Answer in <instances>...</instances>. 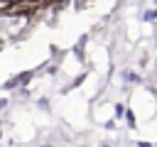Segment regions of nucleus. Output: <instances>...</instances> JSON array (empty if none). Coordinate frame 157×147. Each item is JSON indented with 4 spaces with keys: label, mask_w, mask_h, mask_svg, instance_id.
<instances>
[{
    "label": "nucleus",
    "mask_w": 157,
    "mask_h": 147,
    "mask_svg": "<svg viewBox=\"0 0 157 147\" xmlns=\"http://www.w3.org/2000/svg\"><path fill=\"white\" fill-rule=\"evenodd\" d=\"M155 17H157V10H150V12L145 15V20H155Z\"/></svg>",
    "instance_id": "obj_1"
},
{
    "label": "nucleus",
    "mask_w": 157,
    "mask_h": 147,
    "mask_svg": "<svg viewBox=\"0 0 157 147\" xmlns=\"http://www.w3.org/2000/svg\"><path fill=\"white\" fill-rule=\"evenodd\" d=\"M155 42H157V27H155Z\"/></svg>",
    "instance_id": "obj_3"
},
{
    "label": "nucleus",
    "mask_w": 157,
    "mask_h": 147,
    "mask_svg": "<svg viewBox=\"0 0 157 147\" xmlns=\"http://www.w3.org/2000/svg\"><path fill=\"white\" fill-rule=\"evenodd\" d=\"M137 147H152L150 142H137Z\"/></svg>",
    "instance_id": "obj_2"
}]
</instances>
